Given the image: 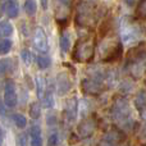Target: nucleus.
Returning a JSON list of instances; mask_svg holds the SVG:
<instances>
[{
  "instance_id": "obj_4",
  "label": "nucleus",
  "mask_w": 146,
  "mask_h": 146,
  "mask_svg": "<svg viewBox=\"0 0 146 146\" xmlns=\"http://www.w3.org/2000/svg\"><path fill=\"white\" fill-rule=\"evenodd\" d=\"M33 46L38 53H48L49 51V44H48V37L44 31V28L36 27L35 32H33Z\"/></svg>"
},
{
  "instance_id": "obj_14",
  "label": "nucleus",
  "mask_w": 146,
  "mask_h": 146,
  "mask_svg": "<svg viewBox=\"0 0 146 146\" xmlns=\"http://www.w3.org/2000/svg\"><path fill=\"white\" fill-rule=\"evenodd\" d=\"M71 48V35L69 32H63L60 36V49L62 53L66 54Z\"/></svg>"
},
{
  "instance_id": "obj_19",
  "label": "nucleus",
  "mask_w": 146,
  "mask_h": 146,
  "mask_svg": "<svg viewBox=\"0 0 146 146\" xmlns=\"http://www.w3.org/2000/svg\"><path fill=\"white\" fill-rule=\"evenodd\" d=\"M135 104H136V106L140 109V110H142L144 108H146V92L145 91H140V92L137 94Z\"/></svg>"
},
{
  "instance_id": "obj_25",
  "label": "nucleus",
  "mask_w": 146,
  "mask_h": 146,
  "mask_svg": "<svg viewBox=\"0 0 146 146\" xmlns=\"http://www.w3.org/2000/svg\"><path fill=\"white\" fill-rule=\"evenodd\" d=\"M17 146H28V137L26 133H21L17 137Z\"/></svg>"
},
{
  "instance_id": "obj_3",
  "label": "nucleus",
  "mask_w": 146,
  "mask_h": 146,
  "mask_svg": "<svg viewBox=\"0 0 146 146\" xmlns=\"http://www.w3.org/2000/svg\"><path fill=\"white\" fill-rule=\"evenodd\" d=\"M94 55V41L90 37L81 38L73 50V59L77 62H87Z\"/></svg>"
},
{
  "instance_id": "obj_8",
  "label": "nucleus",
  "mask_w": 146,
  "mask_h": 146,
  "mask_svg": "<svg viewBox=\"0 0 146 146\" xmlns=\"http://www.w3.org/2000/svg\"><path fill=\"white\" fill-rule=\"evenodd\" d=\"M72 0H55V13L59 21H66L68 17Z\"/></svg>"
},
{
  "instance_id": "obj_13",
  "label": "nucleus",
  "mask_w": 146,
  "mask_h": 146,
  "mask_svg": "<svg viewBox=\"0 0 146 146\" xmlns=\"http://www.w3.org/2000/svg\"><path fill=\"white\" fill-rule=\"evenodd\" d=\"M12 68H13L12 59H9V58L1 59L0 60V77H4L8 73H10L12 72Z\"/></svg>"
},
{
  "instance_id": "obj_23",
  "label": "nucleus",
  "mask_w": 146,
  "mask_h": 146,
  "mask_svg": "<svg viewBox=\"0 0 146 146\" xmlns=\"http://www.w3.org/2000/svg\"><path fill=\"white\" fill-rule=\"evenodd\" d=\"M30 114L33 119H37L41 114V109H40V105L38 103H32L30 105Z\"/></svg>"
},
{
  "instance_id": "obj_11",
  "label": "nucleus",
  "mask_w": 146,
  "mask_h": 146,
  "mask_svg": "<svg viewBox=\"0 0 146 146\" xmlns=\"http://www.w3.org/2000/svg\"><path fill=\"white\" fill-rule=\"evenodd\" d=\"M94 129H95L94 122L90 121V119H87V121L82 122V123L80 124V127H78V133H80L82 137H87L92 133Z\"/></svg>"
},
{
  "instance_id": "obj_15",
  "label": "nucleus",
  "mask_w": 146,
  "mask_h": 146,
  "mask_svg": "<svg viewBox=\"0 0 146 146\" xmlns=\"http://www.w3.org/2000/svg\"><path fill=\"white\" fill-rule=\"evenodd\" d=\"M13 33V26L8 21L0 22V37H8Z\"/></svg>"
},
{
  "instance_id": "obj_27",
  "label": "nucleus",
  "mask_w": 146,
  "mask_h": 146,
  "mask_svg": "<svg viewBox=\"0 0 146 146\" xmlns=\"http://www.w3.org/2000/svg\"><path fill=\"white\" fill-rule=\"evenodd\" d=\"M5 103H3L1 100H0V114L1 115H5V113H7V110H5Z\"/></svg>"
},
{
  "instance_id": "obj_2",
  "label": "nucleus",
  "mask_w": 146,
  "mask_h": 146,
  "mask_svg": "<svg viewBox=\"0 0 146 146\" xmlns=\"http://www.w3.org/2000/svg\"><path fill=\"white\" fill-rule=\"evenodd\" d=\"M127 69L133 78H136V80L141 78L146 72V51L141 50L135 53L133 56L128 59Z\"/></svg>"
},
{
  "instance_id": "obj_26",
  "label": "nucleus",
  "mask_w": 146,
  "mask_h": 146,
  "mask_svg": "<svg viewBox=\"0 0 146 146\" xmlns=\"http://www.w3.org/2000/svg\"><path fill=\"white\" fill-rule=\"evenodd\" d=\"M49 146H56L59 144V136L58 133H51L50 136H49V141H48Z\"/></svg>"
},
{
  "instance_id": "obj_5",
  "label": "nucleus",
  "mask_w": 146,
  "mask_h": 146,
  "mask_svg": "<svg viewBox=\"0 0 146 146\" xmlns=\"http://www.w3.org/2000/svg\"><path fill=\"white\" fill-rule=\"evenodd\" d=\"M72 88V80L71 76L67 72H60L56 76V90L60 96H64L71 91Z\"/></svg>"
},
{
  "instance_id": "obj_10",
  "label": "nucleus",
  "mask_w": 146,
  "mask_h": 146,
  "mask_svg": "<svg viewBox=\"0 0 146 146\" xmlns=\"http://www.w3.org/2000/svg\"><path fill=\"white\" fill-rule=\"evenodd\" d=\"M31 146H42V135L40 126H32L30 131Z\"/></svg>"
},
{
  "instance_id": "obj_21",
  "label": "nucleus",
  "mask_w": 146,
  "mask_h": 146,
  "mask_svg": "<svg viewBox=\"0 0 146 146\" xmlns=\"http://www.w3.org/2000/svg\"><path fill=\"white\" fill-rule=\"evenodd\" d=\"M42 104H44V106L48 109H51L54 106V98H53V92H51V91H48V92L44 95Z\"/></svg>"
},
{
  "instance_id": "obj_29",
  "label": "nucleus",
  "mask_w": 146,
  "mask_h": 146,
  "mask_svg": "<svg viewBox=\"0 0 146 146\" xmlns=\"http://www.w3.org/2000/svg\"><path fill=\"white\" fill-rule=\"evenodd\" d=\"M48 3H49V0H41V7H42L44 10L48 9Z\"/></svg>"
},
{
  "instance_id": "obj_12",
  "label": "nucleus",
  "mask_w": 146,
  "mask_h": 146,
  "mask_svg": "<svg viewBox=\"0 0 146 146\" xmlns=\"http://www.w3.org/2000/svg\"><path fill=\"white\" fill-rule=\"evenodd\" d=\"M4 9L9 18H15L18 15V13H19L18 4L14 0H7V3H5V5H4Z\"/></svg>"
},
{
  "instance_id": "obj_18",
  "label": "nucleus",
  "mask_w": 146,
  "mask_h": 146,
  "mask_svg": "<svg viewBox=\"0 0 146 146\" xmlns=\"http://www.w3.org/2000/svg\"><path fill=\"white\" fill-rule=\"evenodd\" d=\"M12 41L8 40V38H1L0 40V54L1 55H5V54H8L10 50H12Z\"/></svg>"
},
{
  "instance_id": "obj_6",
  "label": "nucleus",
  "mask_w": 146,
  "mask_h": 146,
  "mask_svg": "<svg viewBox=\"0 0 146 146\" xmlns=\"http://www.w3.org/2000/svg\"><path fill=\"white\" fill-rule=\"evenodd\" d=\"M17 91H15V85L13 81H8L4 87V103L8 108H14L17 105Z\"/></svg>"
},
{
  "instance_id": "obj_16",
  "label": "nucleus",
  "mask_w": 146,
  "mask_h": 146,
  "mask_svg": "<svg viewBox=\"0 0 146 146\" xmlns=\"http://www.w3.org/2000/svg\"><path fill=\"white\" fill-rule=\"evenodd\" d=\"M13 122H14V124L18 127V128H25L26 126H27V118H26L23 114H21V113H15V114H13Z\"/></svg>"
},
{
  "instance_id": "obj_30",
  "label": "nucleus",
  "mask_w": 146,
  "mask_h": 146,
  "mask_svg": "<svg viewBox=\"0 0 146 146\" xmlns=\"http://www.w3.org/2000/svg\"><path fill=\"white\" fill-rule=\"evenodd\" d=\"M124 1H126L128 5H132V4H133V3H135V0H124Z\"/></svg>"
},
{
  "instance_id": "obj_17",
  "label": "nucleus",
  "mask_w": 146,
  "mask_h": 146,
  "mask_svg": "<svg viewBox=\"0 0 146 146\" xmlns=\"http://www.w3.org/2000/svg\"><path fill=\"white\" fill-rule=\"evenodd\" d=\"M36 90H37V96L40 99H42L44 95H45V81H44V77H41V76L36 77Z\"/></svg>"
},
{
  "instance_id": "obj_9",
  "label": "nucleus",
  "mask_w": 146,
  "mask_h": 146,
  "mask_svg": "<svg viewBox=\"0 0 146 146\" xmlns=\"http://www.w3.org/2000/svg\"><path fill=\"white\" fill-rule=\"evenodd\" d=\"M77 111H78V101L76 98H72L67 101L66 109H64V115H66V121L67 122H73L77 117Z\"/></svg>"
},
{
  "instance_id": "obj_22",
  "label": "nucleus",
  "mask_w": 146,
  "mask_h": 146,
  "mask_svg": "<svg viewBox=\"0 0 146 146\" xmlns=\"http://www.w3.org/2000/svg\"><path fill=\"white\" fill-rule=\"evenodd\" d=\"M49 66H50V58L44 56V55L37 56V67H38V69L44 71V69H46Z\"/></svg>"
},
{
  "instance_id": "obj_28",
  "label": "nucleus",
  "mask_w": 146,
  "mask_h": 146,
  "mask_svg": "<svg viewBox=\"0 0 146 146\" xmlns=\"http://www.w3.org/2000/svg\"><path fill=\"white\" fill-rule=\"evenodd\" d=\"M3 141H4V131H3L1 126H0V146L3 145Z\"/></svg>"
},
{
  "instance_id": "obj_1",
  "label": "nucleus",
  "mask_w": 146,
  "mask_h": 146,
  "mask_svg": "<svg viewBox=\"0 0 146 146\" xmlns=\"http://www.w3.org/2000/svg\"><path fill=\"white\" fill-rule=\"evenodd\" d=\"M111 115H113L114 121L119 123V126L128 128L132 123V117L131 110H129L128 101L123 98H119L114 101L113 108H111Z\"/></svg>"
},
{
  "instance_id": "obj_24",
  "label": "nucleus",
  "mask_w": 146,
  "mask_h": 146,
  "mask_svg": "<svg viewBox=\"0 0 146 146\" xmlns=\"http://www.w3.org/2000/svg\"><path fill=\"white\" fill-rule=\"evenodd\" d=\"M21 56H22V60L26 66H30L32 63V53L28 49H23L22 53H21Z\"/></svg>"
},
{
  "instance_id": "obj_7",
  "label": "nucleus",
  "mask_w": 146,
  "mask_h": 146,
  "mask_svg": "<svg viewBox=\"0 0 146 146\" xmlns=\"http://www.w3.org/2000/svg\"><path fill=\"white\" fill-rule=\"evenodd\" d=\"M140 36V31L137 26L132 25V23H124L122 27V40L124 44H131L136 41Z\"/></svg>"
},
{
  "instance_id": "obj_20",
  "label": "nucleus",
  "mask_w": 146,
  "mask_h": 146,
  "mask_svg": "<svg viewBox=\"0 0 146 146\" xmlns=\"http://www.w3.org/2000/svg\"><path fill=\"white\" fill-rule=\"evenodd\" d=\"M36 9H37V5H36L35 0H26L25 3V10L28 15H33L36 13Z\"/></svg>"
},
{
  "instance_id": "obj_31",
  "label": "nucleus",
  "mask_w": 146,
  "mask_h": 146,
  "mask_svg": "<svg viewBox=\"0 0 146 146\" xmlns=\"http://www.w3.org/2000/svg\"><path fill=\"white\" fill-rule=\"evenodd\" d=\"M0 17H1V9H0Z\"/></svg>"
}]
</instances>
